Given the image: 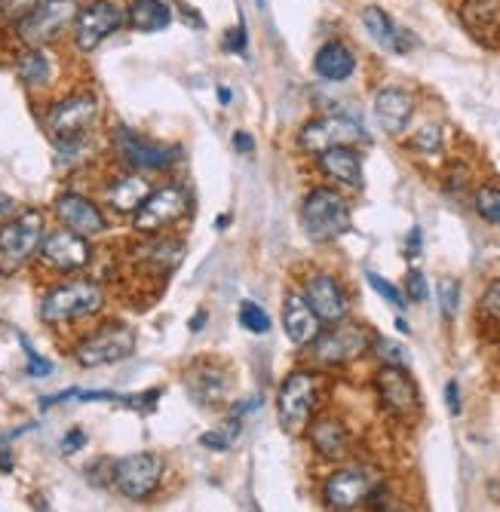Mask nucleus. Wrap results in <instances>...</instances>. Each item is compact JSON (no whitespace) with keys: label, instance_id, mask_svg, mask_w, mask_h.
<instances>
[{"label":"nucleus","instance_id":"nucleus-1","mask_svg":"<svg viewBox=\"0 0 500 512\" xmlns=\"http://www.w3.org/2000/svg\"><path fill=\"white\" fill-rule=\"evenodd\" d=\"M105 301L108 298L99 279L74 276V279H62V283L43 292L37 316L47 329H71V325L96 319L105 310Z\"/></svg>","mask_w":500,"mask_h":512},{"label":"nucleus","instance_id":"nucleus-2","mask_svg":"<svg viewBox=\"0 0 500 512\" xmlns=\"http://www.w3.org/2000/svg\"><path fill=\"white\" fill-rule=\"evenodd\" d=\"M99 120H102V102L96 99V92H89V89L53 99L40 117L43 129H47L56 148L93 138Z\"/></svg>","mask_w":500,"mask_h":512},{"label":"nucleus","instance_id":"nucleus-3","mask_svg":"<svg viewBox=\"0 0 500 512\" xmlns=\"http://www.w3.org/2000/svg\"><path fill=\"white\" fill-rule=\"evenodd\" d=\"M323 396H326V378L320 371L295 368L292 375H286V381L280 384V393H277L280 427L289 436H301L307 430V424L316 417V411L323 408Z\"/></svg>","mask_w":500,"mask_h":512},{"label":"nucleus","instance_id":"nucleus-4","mask_svg":"<svg viewBox=\"0 0 500 512\" xmlns=\"http://www.w3.org/2000/svg\"><path fill=\"white\" fill-rule=\"evenodd\" d=\"M47 234V215L40 209H19L10 221L0 224V276H16L25 270Z\"/></svg>","mask_w":500,"mask_h":512},{"label":"nucleus","instance_id":"nucleus-5","mask_svg":"<svg viewBox=\"0 0 500 512\" xmlns=\"http://www.w3.org/2000/svg\"><path fill=\"white\" fill-rule=\"evenodd\" d=\"M353 224L350 203L335 188H313L301 203V227L310 243H335L341 240Z\"/></svg>","mask_w":500,"mask_h":512},{"label":"nucleus","instance_id":"nucleus-6","mask_svg":"<svg viewBox=\"0 0 500 512\" xmlns=\"http://www.w3.org/2000/svg\"><path fill=\"white\" fill-rule=\"evenodd\" d=\"M387 488V479L378 467L369 463H347V467L335 470L323 485V503L335 512H350L369 506L378 491Z\"/></svg>","mask_w":500,"mask_h":512},{"label":"nucleus","instance_id":"nucleus-7","mask_svg":"<svg viewBox=\"0 0 500 512\" xmlns=\"http://www.w3.org/2000/svg\"><path fill=\"white\" fill-rule=\"evenodd\" d=\"M372 341H375V332L369 325L341 319L310 341V359L326 368H344V365L359 362L362 356H369Z\"/></svg>","mask_w":500,"mask_h":512},{"label":"nucleus","instance_id":"nucleus-8","mask_svg":"<svg viewBox=\"0 0 500 512\" xmlns=\"http://www.w3.org/2000/svg\"><path fill=\"white\" fill-rule=\"evenodd\" d=\"M135 353V329L120 319H108L86 332L74 347L71 356L80 368H105L129 359Z\"/></svg>","mask_w":500,"mask_h":512},{"label":"nucleus","instance_id":"nucleus-9","mask_svg":"<svg viewBox=\"0 0 500 512\" xmlns=\"http://www.w3.org/2000/svg\"><path fill=\"white\" fill-rule=\"evenodd\" d=\"M166 460L157 451H135L111 463V488L126 500L145 503L163 488Z\"/></svg>","mask_w":500,"mask_h":512},{"label":"nucleus","instance_id":"nucleus-10","mask_svg":"<svg viewBox=\"0 0 500 512\" xmlns=\"http://www.w3.org/2000/svg\"><path fill=\"white\" fill-rule=\"evenodd\" d=\"M111 151L123 169L142 172V175H157L169 172L172 166L181 163V151L172 145L151 142L142 132H135L129 126H114L111 129Z\"/></svg>","mask_w":500,"mask_h":512},{"label":"nucleus","instance_id":"nucleus-11","mask_svg":"<svg viewBox=\"0 0 500 512\" xmlns=\"http://www.w3.org/2000/svg\"><path fill=\"white\" fill-rule=\"evenodd\" d=\"M191 212V197L181 188L178 181H166L160 188H151V194L145 197V203L135 209L132 215V230L139 237H154V234H166L175 224H181Z\"/></svg>","mask_w":500,"mask_h":512},{"label":"nucleus","instance_id":"nucleus-12","mask_svg":"<svg viewBox=\"0 0 500 512\" xmlns=\"http://www.w3.org/2000/svg\"><path fill=\"white\" fill-rule=\"evenodd\" d=\"M80 13V0H40V4L13 25L19 46H53L59 43Z\"/></svg>","mask_w":500,"mask_h":512},{"label":"nucleus","instance_id":"nucleus-13","mask_svg":"<svg viewBox=\"0 0 500 512\" xmlns=\"http://www.w3.org/2000/svg\"><path fill=\"white\" fill-rule=\"evenodd\" d=\"M34 261L40 264V270H47L53 276H74L96 261V249L86 237L74 234V230L56 227V230H47V234H43V243H40Z\"/></svg>","mask_w":500,"mask_h":512},{"label":"nucleus","instance_id":"nucleus-14","mask_svg":"<svg viewBox=\"0 0 500 512\" xmlns=\"http://www.w3.org/2000/svg\"><path fill=\"white\" fill-rule=\"evenodd\" d=\"M375 393H378V405L387 411V417H393V421H399V424H415L424 411L421 390L402 365H381L378 368Z\"/></svg>","mask_w":500,"mask_h":512},{"label":"nucleus","instance_id":"nucleus-15","mask_svg":"<svg viewBox=\"0 0 500 512\" xmlns=\"http://www.w3.org/2000/svg\"><path fill=\"white\" fill-rule=\"evenodd\" d=\"M123 25H126V13L114 0H89L86 7H80L71 25V46L77 53L89 56V53H96L108 37H114Z\"/></svg>","mask_w":500,"mask_h":512},{"label":"nucleus","instance_id":"nucleus-16","mask_svg":"<svg viewBox=\"0 0 500 512\" xmlns=\"http://www.w3.org/2000/svg\"><path fill=\"white\" fill-rule=\"evenodd\" d=\"M359 142H369V135H366V129H362L359 120H353L347 114L316 117V120L304 123L301 132H298V145H301L304 154H323L329 148L359 145Z\"/></svg>","mask_w":500,"mask_h":512},{"label":"nucleus","instance_id":"nucleus-17","mask_svg":"<svg viewBox=\"0 0 500 512\" xmlns=\"http://www.w3.org/2000/svg\"><path fill=\"white\" fill-rule=\"evenodd\" d=\"M301 295L323 325H335L350 316V292L329 270H313L301 283Z\"/></svg>","mask_w":500,"mask_h":512},{"label":"nucleus","instance_id":"nucleus-18","mask_svg":"<svg viewBox=\"0 0 500 512\" xmlns=\"http://www.w3.org/2000/svg\"><path fill=\"white\" fill-rule=\"evenodd\" d=\"M53 215L62 227L74 230V234L93 240V237H102L108 234V215L105 209L80 191H62L56 200H53Z\"/></svg>","mask_w":500,"mask_h":512},{"label":"nucleus","instance_id":"nucleus-19","mask_svg":"<svg viewBox=\"0 0 500 512\" xmlns=\"http://www.w3.org/2000/svg\"><path fill=\"white\" fill-rule=\"evenodd\" d=\"M307 439L313 445V451L323 460H347L353 451V436L350 427L341 421V417L329 414V411H316V417L307 424Z\"/></svg>","mask_w":500,"mask_h":512},{"label":"nucleus","instance_id":"nucleus-20","mask_svg":"<svg viewBox=\"0 0 500 512\" xmlns=\"http://www.w3.org/2000/svg\"><path fill=\"white\" fill-rule=\"evenodd\" d=\"M227 387H231V375H227V368L215 359H197L185 371V390L203 408L221 405V399L227 396Z\"/></svg>","mask_w":500,"mask_h":512},{"label":"nucleus","instance_id":"nucleus-21","mask_svg":"<svg viewBox=\"0 0 500 512\" xmlns=\"http://www.w3.org/2000/svg\"><path fill=\"white\" fill-rule=\"evenodd\" d=\"M151 194V181L142 175V172H132V169H120L117 175H111L105 181V191H102V200L111 212L123 215V218H132L135 209L145 203V197Z\"/></svg>","mask_w":500,"mask_h":512},{"label":"nucleus","instance_id":"nucleus-22","mask_svg":"<svg viewBox=\"0 0 500 512\" xmlns=\"http://www.w3.org/2000/svg\"><path fill=\"white\" fill-rule=\"evenodd\" d=\"M415 117V96L402 86H384L375 96V120L387 135H402Z\"/></svg>","mask_w":500,"mask_h":512},{"label":"nucleus","instance_id":"nucleus-23","mask_svg":"<svg viewBox=\"0 0 500 512\" xmlns=\"http://www.w3.org/2000/svg\"><path fill=\"white\" fill-rule=\"evenodd\" d=\"M13 71L25 89L31 92L47 89L56 77V62L50 56V46H22L13 56Z\"/></svg>","mask_w":500,"mask_h":512},{"label":"nucleus","instance_id":"nucleus-24","mask_svg":"<svg viewBox=\"0 0 500 512\" xmlns=\"http://www.w3.org/2000/svg\"><path fill=\"white\" fill-rule=\"evenodd\" d=\"M283 329L295 347H310V341L323 332V322L310 310L301 292H289L283 298Z\"/></svg>","mask_w":500,"mask_h":512},{"label":"nucleus","instance_id":"nucleus-25","mask_svg":"<svg viewBox=\"0 0 500 512\" xmlns=\"http://www.w3.org/2000/svg\"><path fill=\"white\" fill-rule=\"evenodd\" d=\"M316 166L320 172L350 191H362L366 188V178H362V157L353 151V145H338V148H329L323 154H316Z\"/></svg>","mask_w":500,"mask_h":512},{"label":"nucleus","instance_id":"nucleus-26","mask_svg":"<svg viewBox=\"0 0 500 512\" xmlns=\"http://www.w3.org/2000/svg\"><path fill=\"white\" fill-rule=\"evenodd\" d=\"M362 25H366V31L375 37V43H381L384 50H390V53H408L415 46V34L402 31L390 19V13H384L381 7H366V10H362Z\"/></svg>","mask_w":500,"mask_h":512},{"label":"nucleus","instance_id":"nucleus-27","mask_svg":"<svg viewBox=\"0 0 500 512\" xmlns=\"http://www.w3.org/2000/svg\"><path fill=\"white\" fill-rule=\"evenodd\" d=\"M313 71L320 74L323 80H332V83H341L347 77H353L356 71V56L347 43L341 40H329L323 43L320 50H316L313 56Z\"/></svg>","mask_w":500,"mask_h":512},{"label":"nucleus","instance_id":"nucleus-28","mask_svg":"<svg viewBox=\"0 0 500 512\" xmlns=\"http://www.w3.org/2000/svg\"><path fill=\"white\" fill-rule=\"evenodd\" d=\"M123 13H126V25L139 34H157L172 25V10L163 0H129Z\"/></svg>","mask_w":500,"mask_h":512},{"label":"nucleus","instance_id":"nucleus-29","mask_svg":"<svg viewBox=\"0 0 500 512\" xmlns=\"http://www.w3.org/2000/svg\"><path fill=\"white\" fill-rule=\"evenodd\" d=\"M461 19L479 40L494 37L500 28V0H464Z\"/></svg>","mask_w":500,"mask_h":512},{"label":"nucleus","instance_id":"nucleus-30","mask_svg":"<svg viewBox=\"0 0 500 512\" xmlns=\"http://www.w3.org/2000/svg\"><path fill=\"white\" fill-rule=\"evenodd\" d=\"M240 433H243V424H240V417L234 414L231 421H224V424L215 427L212 433H203V436H200V445H203V448H212V451H227V448H231V445L240 439Z\"/></svg>","mask_w":500,"mask_h":512},{"label":"nucleus","instance_id":"nucleus-31","mask_svg":"<svg viewBox=\"0 0 500 512\" xmlns=\"http://www.w3.org/2000/svg\"><path fill=\"white\" fill-rule=\"evenodd\" d=\"M473 203H476V212L488 224L500 227V188H494V184H482V188H476Z\"/></svg>","mask_w":500,"mask_h":512},{"label":"nucleus","instance_id":"nucleus-32","mask_svg":"<svg viewBox=\"0 0 500 512\" xmlns=\"http://www.w3.org/2000/svg\"><path fill=\"white\" fill-rule=\"evenodd\" d=\"M381 365H408V350L402 347V344H396V341H390V338H378L375 335V341H372V350H369Z\"/></svg>","mask_w":500,"mask_h":512},{"label":"nucleus","instance_id":"nucleus-33","mask_svg":"<svg viewBox=\"0 0 500 512\" xmlns=\"http://www.w3.org/2000/svg\"><path fill=\"white\" fill-rule=\"evenodd\" d=\"M412 148L424 157H439L442 154V126L430 123V126L418 129L412 138Z\"/></svg>","mask_w":500,"mask_h":512},{"label":"nucleus","instance_id":"nucleus-34","mask_svg":"<svg viewBox=\"0 0 500 512\" xmlns=\"http://www.w3.org/2000/svg\"><path fill=\"white\" fill-rule=\"evenodd\" d=\"M240 325H243L246 332H252V335H267L270 332V316L258 304L243 301L240 304Z\"/></svg>","mask_w":500,"mask_h":512},{"label":"nucleus","instance_id":"nucleus-35","mask_svg":"<svg viewBox=\"0 0 500 512\" xmlns=\"http://www.w3.org/2000/svg\"><path fill=\"white\" fill-rule=\"evenodd\" d=\"M439 307H442L445 319L458 316V307H461V283H458V279L445 276L442 283H439Z\"/></svg>","mask_w":500,"mask_h":512},{"label":"nucleus","instance_id":"nucleus-36","mask_svg":"<svg viewBox=\"0 0 500 512\" xmlns=\"http://www.w3.org/2000/svg\"><path fill=\"white\" fill-rule=\"evenodd\" d=\"M19 344H22V350H25V359H28V365H25L28 375H31V378H50L53 371H56V365L43 359V356H40V353H37V350L28 344V338H25V335H19Z\"/></svg>","mask_w":500,"mask_h":512},{"label":"nucleus","instance_id":"nucleus-37","mask_svg":"<svg viewBox=\"0 0 500 512\" xmlns=\"http://www.w3.org/2000/svg\"><path fill=\"white\" fill-rule=\"evenodd\" d=\"M366 279H369V286H372V289H375V292H378V295H381V298H384L390 307H396V310H405V295H402V292H399V289L390 283V279H384L381 273H372V270L366 273Z\"/></svg>","mask_w":500,"mask_h":512},{"label":"nucleus","instance_id":"nucleus-38","mask_svg":"<svg viewBox=\"0 0 500 512\" xmlns=\"http://www.w3.org/2000/svg\"><path fill=\"white\" fill-rule=\"evenodd\" d=\"M37 4H40V0H0V22L13 28V25H16L22 16H28Z\"/></svg>","mask_w":500,"mask_h":512},{"label":"nucleus","instance_id":"nucleus-39","mask_svg":"<svg viewBox=\"0 0 500 512\" xmlns=\"http://www.w3.org/2000/svg\"><path fill=\"white\" fill-rule=\"evenodd\" d=\"M405 295H408V301H427V295H430V289H427V279H424V273L421 270H408L405 273Z\"/></svg>","mask_w":500,"mask_h":512},{"label":"nucleus","instance_id":"nucleus-40","mask_svg":"<svg viewBox=\"0 0 500 512\" xmlns=\"http://www.w3.org/2000/svg\"><path fill=\"white\" fill-rule=\"evenodd\" d=\"M479 307H482V313H485L491 322H500V279H494V283L485 289Z\"/></svg>","mask_w":500,"mask_h":512},{"label":"nucleus","instance_id":"nucleus-41","mask_svg":"<svg viewBox=\"0 0 500 512\" xmlns=\"http://www.w3.org/2000/svg\"><path fill=\"white\" fill-rule=\"evenodd\" d=\"M86 442H89L86 433H83L80 427H74V430H68V436L62 439V454H77Z\"/></svg>","mask_w":500,"mask_h":512},{"label":"nucleus","instance_id":"nucleus-42","mask_svg":"<svg viewBox=\"0 0 500 512\" xmlns=\"http://www.w3.org/2000/svg\"><path fill=\"white\" fill-rule=\"evenodd\" d=\"M445 402H448V411L458 417L461 411H464V405H461V387H458V381H448L445 384Z\"/></svg>","mask_w":500,"mask_h":512},{"label":"nucleus","instance_id":"nucleus-43","mask_svg":"<svg viewBox=\"0 0 500 512\" xmlns=\"http://www.w3.org/2000/svg\"><path fill=\"white\" fill-rule=\"evenodd\" d=\"M16 460H13V448H10V439L0 436V473H13Z\"/></svg>","mask_w":500,"mask_h":512},{"label":"nucleus","instance_id":"nucleus-44","mask_svg":"<svg viewBox=\"0 0 500 512\" xmlns=\"http://www.w3.org/2000/svg\"><path fill=\"white\" fill-rule=\"evenodd\" d=\"M227 37H231V40H227V50H231V53H246V22L243 19H240V28L231 31Z\"/></svg>","mask_w":500,"mask_h":512},{"label":"nucleus","instance_id":"nucleus-45","mask_svg":"<svg viewBox=\"0 0 500 512\" xmlns=\"http://www.w3.org/2000/svg\"><path fill=\"white\" fill-rule=\"evenodd\" d=\"M19 212V203L10 197V194H4V191H0V224H4V221H10L13 215Z\"/></svg>","mask_w":500,"mask_h":512},{"label":"nucleus","instance_id":"nucleus-46","mask_svg":"<svg viewBox=\"0 0 500 512\" xmlns=\"http://www.w3.org/2000/svg\"><path fill=\"white\" fill-rule=\"evenodd\" d=\"M234 148H237L240 154H252V151H255L252 135H249V132H234Z\"/></svg>","mask_w":500,"mask_h":512},{"label":"nucleus","instance_id":"nucleus-47","mask_svg":"<svg viewBox=\"0 0 500 512\" xmlns=\"http://www.w3.org/2000/svg\"><path fill=\"white\" fill-rule=\"evenodd\" d=\"M415 252H421V227H415L412 237H408V255H415Z\"/></svg>","mask_w":500,"mask_h":512},{"label":"nucleus","instance_id":"nucleus-48","mask_svg":"<svg viewBox=\"0 0 500 512\" xmlns=\"http://www.w3.org/2000/svg\"><path fill=\"white\" fill-rule=\"evenodd\" d=\"M206 319H209V313H206V310H200V313H197V316L191 319V332H200L203 325H206Z\"/></svg>","mask_w":500,"mask_h":512},{"label":"nucleus","instance_id":"nucleus-49","mask_svg":"<svg viewBox=\"0 0 500 512\" xmlns=\"http://www.w3.org/2000/svg\"><path fill=\"white\" fill-rule=\"evenodd\" d=\"M396 329H399V332H405V335H408V332H412V329H408V322H405L402 316L396 319Z\"/></svg>","mask_w":500,"mask_h":512},{"label":"nucleus","instance_id":"nucleus-50","mask_svg":"<svg viewBox=\"0 0 500 512\" xmlns=\"http://www.w3.org/2000/svg\"><path fill=\"white\" fill-rule=\"evenodd\" d=\"M218 99H221V105H227V102H231V92H227V89H218Z\"/></svg>","mask_w":500,"mask_h":512}]
</instances>
